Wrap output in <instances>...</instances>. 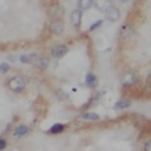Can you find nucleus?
Listing matches in <instances>:
<instances>
[{
	"mask_svg": "<svg viewBox=\"0 0 151 151\" xmlns=\"http://www.w3.org/2000/svg\"><path fill=\"white\" fill-rule=\"evenodd\" d=\"M8 86L10 90H13L14 93H20L26 88V80L22 76H13L8 80Z\"/></svg>",
	"mask_w": 151,
	"mask_h": 151,
	"instance_id": "obj_1",
	"label": "nucleus"
},
{
	"mask_svg": "<svg viewBox=\"0 0 151 151\" xmlns=\"http://www.w3.org/2000/svg\"><path fill=\"white\" fill-rule=\"evenodd\" d=\"M137 83H138V75L136 73L128 71V73L122 74V76H121V85L123 88L135 86V85H137Z\"/></svg>",
	"mask_w": 151,
	"mask_h": 151,
	"instance_id": "obj_2",
	"label": "nucleus"
},
{
	"mask_svg": "<svg viewBox=\"0 0 151 151\" xmlns=\"http://www.w3.org/2000/svg\"><path fill=\"white\" fill-rule=\"evenodd\" d=\"M135 35H136L135 29L129 26V24H124V26H122L119 29V37H121V40L124 42L132 41L135 38Z\"/></svg>",
	"mask_w": 151,
	"mask_h": 151,
	"instance_id": "obj_3",
	"label": "nucleus"
},
{
	"mask_svg": "<svg viewBox=\"0 0 151 151\" xmlns=\"http://www.w3.org/2000/svg\"><path fill=\"white\" fill-rule=\"evenodd\" d=\"M48 13L52 17V19H61L65 14V10L62 9V6L60 4H52L48 8Z\"/></svg>",
	"mask_w": 151,
	"mask_h": 151,
	"instance_id": "obj_4",
	"label": "nucleus"
},
{
	"mask_svg": "<svg viewBox=\"0 0 151 151\" xmlns=\"http://www.w3.org/2000/svg\"><path fill=\"white\" fill-rule=\"evenodd\" d=\"M64 29H65V26L61 19H52L51 20V23H50V31H51L53 35H57V36L62 35Z\"/></svg>",
	"mask_w": 151,
	"mask_h": 151,
	"instance_id": "obj_5",
	"label": "nucleus"
},
{
	"mask_svg": "<svg viewBox=\"0 0 151 151\" xmlns=\"http://www.w3.org/2000/svg\"><path fill=\"white\" fill-rule=\"evenodd\" d=\"M68 52H69V47L66 45H56L51 48V55L56 58L64 57Z\"/></svg>",
	"mask_w": 151,
	"mask_h": 151,
	"instance_id": "obj_6",
	"label": "nucleus"
},
{
	"mask_svg": "<svg viewBox=\"0 0 151 151\" xmlns=\"http://www.w3.org/2000/svg\"><path fill=\"white\" fill-rule=\"evenodd\" d=\"M81 19H83V12L81 9H75L71 12V15H70V22L74 27L79 28L81 24Z\"/></svg>",
	"mask_w": 151,
	"mask_h": 151,
	"instance_id": "obj_7",
	"label": "nucleus"
},
{
	"mask_svg": "<svg viewBox=\"0 0 151 151\" xmlns=\"http://www.w3.org/2000/svg\"><path fill=\"white\" fill-rule=\"evenodd\" d=\"M119 18H121V12H119L118 8L112 5L109 9L106 12V19L109 20V22H117Z\"/></svg>",
	"mask_w": 151,
	"mask_h": 151,
	"instance_id": "obj_8",
	"label": "nucleus"
},
{
	"mask_svg": "<svg viewBox=\"0 0 151 151\" xmlns=\"http://www.w3.org/2000/svg\"><path fill=\"white\" fill-rule=\"evenodd\" d=\"M94 6L100 12H107L112 6L111 0H93Z\"/></svg>",
	"mask_w": 151,
	"mask_h": 151,
	"instance_id": "obj_9",
	"label": "nucleus"
},
{
	"mask_svg": "<svg viewBox=\"0 0 151 151\" xmlns=\"http://www.w3.org/2000/svg\"><path fill=\"white\" fill-rule=\"evenodd\" d=\"M35 65L42 70L47 69V66L50 65V60H48V57H46V56H40V57H37V60L35 61Z\"/></svg>",
	"mask_w": 151,
	"mask_h": 151,
	"instance_id": "obj_10",
	"label": "nucleus"
},
{
	"mask_svg": "<svg viewBox=\"0 0 151 151\" xmlns=\"http://www.w3.org/2000/svg\"><path fill=\"white\" fill-rule=\"evenodd\" d=\"M79 119L83 121H98L99 119V114H96L94 112H85L83 114L79 116Z\"/></svg>",
	"mask_w": 151,
	"mask_h": 151,
	"instance_id": "obj_11",
	"label": "nucleus"
},
{
	"mask_svg": "<svg viewBox=\"0 0 151 151\" xmlns=\"http://www.w3.org/2000/svg\"><path fill=\"white\" fill-rule=\"evenodd\" d=\"M85 84L89 88H94L96 84H98V80H96V76H95V74L93 73H89L85 76Z\"/></svg>",
	"mask_w": 151,
	"mask_h": 151,
	"instance_id": "obj_12",
	"label": "nucleus"
},
{
	"mask_svg": "<svg viewBox=\"0 0 151 151\" xmlns=\"http://www.w3.org/2000/svg\"><path fill=\"white\" fill-rule=\"evenodd\" d=\"M128 107H131V100H129V99H126V98L119 99L118 102L114 104V108H116V109H124V108H128Z\"/></svg>",
	"mask_w": 151,
	"mask_h": 151,
	"instance_id": "obj_13",
	"label": "nucleus"
},
{
	"mask_svg": "<svg viewBox=\"0 0 151 151\" xmlns=\"http://www.w3.org/2000/svg\"><path fill=\"white\" fill-rule=\"evenodd\" d=\"M13 133H14V136H17V137L26 136L28 133V127L27 126H24V124H20V126H18V127H15Z\"/></svg>",
	"mask_w": 151,
	"mask_h": 151,
	"instance_id": "obj_14",
	"label": "nucleus"
},
{
	"mask_svg": "<svg viewBox=\"0 0 151 151\" xmlns=\"http://www.w3.org/2000/svg\"><path fill=\"white\" fill-rule=\"evenodd\" d=\"M19 60L23 62V64H35V61L37 60V55L35 53H31V55H22L19 57Z\"/></svg>",
	"mask_w": 151,
	"mask_h": 151,
	"instance_id": "obj_15",
	"label": "nucleus"
},
{
	"mask_svg": "<svg viewBox=\"0 0 151 151\" xmlns=\"http://www.w3.org/2000/svg\"><path fill=\"white\" fill-rule=\"evenodd\" d=\"M78 5H79V9H81V10H88L91 5H93V0H79V1H78Z\"/></svg>",
	"mask_w": 151,
	"mask_h": 151,
	"instance_id": "obj_16",
	"label": "nucleus"
},
{
	"mask_svg": "<svg viewBox=\"0 0 151 151\" xmlns=\"http://www.w3.org/2000/svg\"><path fill=\"white\" fill-rule=\"evenodd\" d=\"M64 129H65V124H62V123H55L51 128H50L48 132L50 133H53V135H56V133H61Z\"/></svg>",
	"mask_w": 151,
	"mask_h": 151,
	"instance_id": "obj_17",
	"label": "nucleus"
},
{
	"mask_svg": "<svg viewBox=\"0 0 151 151\" xmlns=\"http://www.w3.org/2000/svg\"><path fill=\"white\" fill-rule=\"evenodd\" d=\"M9 69H10V66L8 64H5V62H3V64L0 65V73L1 74H6L8 71H9Z\"/></svg>",
	"mask_w": 151,
	"mask_h": 151,
	"instance_id": "obj_18",
	"label": "nucleus"
},
{
	"mask_svg": "<svg viewBox=\"0 0 151 151\" xmlns=\"http://www.w3.org/2000/svg\"><path fill=\"white\" fill-rule=\"evenodd\" d=\"M103 23V20H98V22H96V23H94L93 24V26H91L89 29H90V31H94V29H96V28H98L99 26H100V24H102Z\"/></svg>",
	"mask_w": 151,
	"mask_h": 151,
	"instance_id": "obj_19",
	"label": "nucleus"
},
{
	"mask_svg": "<svg viewBox=\"0 0 151 151\" xmlns=\"http://www.w3.org/2000/svg\"><path fill=\"white\" fill-rule=\"evenodd\" d=\"M5 147H6V141L4 140V138H0V150L3 151Z\"/></svg>",
	"mask_w": 151,
	"mask_h": 151,
	"instance_id": "obj_20",
	"label": "nucleus"
},
{
	"mask_svg": "<svg viewBox=\"0 0 151 151\" xmlns=\"http://www.w3.org/2000/svg\"><path fill=\"white\" fill-rule=\"evenodd\" d=\"M144 151H151V140H149L144 146Z\"/></svg>",
	"mask_w": 151,
	"mask_h": 151,
	"instance_id": "obj_21",
	"label": "nucleus"
},
{
	"mask_svg": "<svg viewBox=\"0 0 151 151\" xmlns=\"http://www.w3.org/2000/svg\"><path fill=\"white\" fill-rule=\"evenodd\" d=\"M9 60H10V61H14V60H15V57H14V56H13V57L9 56Z\"/></svg>",
	"mask_w": 151,
	"mask_h": 151,
	"instance_id": "obj_22",
	"label": "nucleus"
},
{
	"mask_svg": "<svg viewBox=\"0 0 151 151\" xmlns=\"http://www.w3.org/2000/svg\"><path fill=\"white\" fill-rule=\"evenodd\" d=\"M146 81H151V74L149 75V78H147V80H146Z\"/></svg>",
	"mask_w": 151,
	"mask_h": 151,
	"instance_id": "obj_23",
	"label": "nucleus"
},
{
	"mask_svg": "<svg viewBox=\"0 0 151 151\" xmlns=\"http://www.w3.org/2000/svg\"><path fill=\"white\" fill-rule=\"evenodd\" d=\"M119 1H122V3H124V1H127V0H119Z\"/></svg>",
	"mask_w": 151,
	"mask_h": 151,
	"instance_id": "obj_24",
	"label": "nucleus"
}]
</instances>
